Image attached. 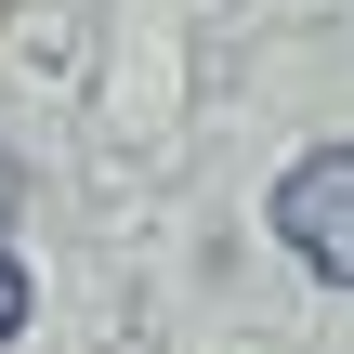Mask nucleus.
<instances>
[{"label": "nucleus", "instance_id": "3", "mask_svg": "<svg viewBox=\"0 0 354 354\" xmlns=\"http://www.w3.org/2000/svg\"><path fill=\"white\" fill-rule=\"evenodd\" d=\"M13 197H26V171H13V145H0V210H13Z\"/></svg>", "mask_w": 354, "mask_h": 354}, {"label": "nucleus", "instance_id": "1", "mask_svg": "<svg viewBox=\"0 0 354 354\" xmlns=\"http://www.w3.org/2000/svg\"><path fill=\"white\" fill-rule=\"evenodd\" d=\"M276 236H289V263H315L328 289H354V145L289 158V184H276Z\"/></svg>", "mask_w": 354, "mask_h": 354}, {"label": "nucleus", "instance_id": "2", "mask_svg": "<svg viewBox=\"0 0 354 354\" xmlns=\"http://www.w3.org/2000/svg\"><path fill=\"white\" fill-rule=\"evenodd\" d=\"M13 328H26V263L0 250V342H13Z\"/></svg>", "mask_w": 354, "mask_h": 354}]
</instances>
